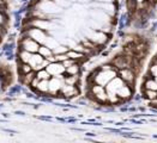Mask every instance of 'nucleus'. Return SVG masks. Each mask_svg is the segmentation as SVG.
Returning a JSON list of instances; mask_svg holds the SVG:
<instances>
[{"mask_svg":"<svg viewBox=\"0 0 157 143\" xmlns=\"http://www.w3.org/2000/svg\"><path fill=\"white\" fill-rule=\"evenodd\" d=\"M90 92H91L92 98L97 103H108V93H107V90H105V86L92 84Z\"/></svg>","mask_w":157,"mask_h":143,"instance_id":"7ed1b4c3","label":"nucleus"},{"mask_svg":"<svg viewBox=\"0 0 157 143\" xmlns=\"http://www.w3.org/2000/svg\"><path fill=\"white\" fill-rule=\"evenodd\" d=\"M31 55H33L31 52L21 49V52H19V54H18V60H19L21 62H29L30 59H31Z\"/></svg>","mask_w":157,"mask_h":143,"instance_id":"aec40b11","label":"nucleus"},{"mask_svg":"<svg viewBox=\"0 0 157 143\" xmlns=\"http://www.w3.org/2000/svg\"><path fill=\"white\" fill-rule=\"evenodd\" d=\"M21 49L26 50V52H31V54H34V52H39L40 43L37 42V41H35L34 38L26 36V37H24V38L21 41Z\"/></svg>","mask_w":157,"mask_h":143,"instance_id":"20e7f679","label":"nucleus"},{"mask_svg":"<svg viewBox=\"0 0 157 143\" xmlns=\"http://www.w3.org/2000/svg\"><path fill=\"white\" fill-rule=\"evenodd\" d=\"M31 70H34V69H33V67H31V65L29 62H21L19 61V67H18L19 75H24V74L31 72Z\"/></svg>","mask_w":157,"mask_h":143,"instance_id":"2eb2a0df","label":"nucleus"},{"mask_svg":"<svg viewBox=\"0 0 157 143\" xmlns=\"http://www.w3.org/2000/svg\"><path fill=\"white\" fill-rule=\"evenodd\" d=\"M79 90L77 85H70V84H64V86L60 90V94H63L66 98H71L75 95H78Z\"/></svg>","mask_w":157,"mask_h":143,"instance_id":"9d476101","label":"nucleus"},{"mask_svg":"<svg viewBox=\"0 0 157 143\" xmlns=\"http://www.w3.org/2000/svg\"><path fill=\"white\" fill-rule=\"evenodd\" d=\"M144 95L151 102L154 99H157V91H154V90H146L144 88Z\"/></svg>","mask_w":157,"mask_h":143,"instance_id":"5701e85b","label":"nucleus"},{"mask_svg":"<svg viewBox=\"0 0 157 143\" xmlns=\"http://www.w3.org/2000/svg\"><path fill=\"white\" fill-rule=\"evenodd\" d=\"M35 91L40 93H49V80H40Z\"/></svg>","mask_w":157,"mask_h":143,"instance_id":"4468645a","label":"nucleus"},{"mask_svg":"<svg viewBox=\"0 0 157 143\" xmlns=\"http://www.w3.org/2000/svg\"><path fill=\"white\" fill-rule=\"evenodd\" d=\"M6 23V17H5V14L2 12H0V26L2 25V24H5Z\"/></svg>","mask_w":157,"mask_h":143,"instance_id":"a878e982","label":"nucleus"},{"mask_svg":"<svg viewBox=\"0 0 157 143\" xmlns=\"http://www.w3.org/2000/svg\"><path fill=\"white\" fill-rule=\"evenodd\" d=\"M97 1H112V0H97Z\"/></svg>","mask_w":157,"mask_h":143,"instance_id":"bb28decb","label":"nucleus"},{"mask_svg":"<svg viewBox=\"0 0 157 143\" xmlns=\"http://www.w3.org/2000/svg\"><path fill=\"white\" fill-rule=\"evenodd\" d=\"M67 59H68L67 52H64V54H55V55H54V60H55L56 62H64Z\"/></svg>","mask_w":157,"mask_h":143,"instance_id":"b1692460","label":"nucleus"},{"mask_svg":"<svg viewBox=\"0 0 157 143\" xmlns=\"http://www.w3.org/2000/svg\"><path fill=\"white\" fill-rule=\"evenodd\" d=\"M37 78L40 80H49V79L52 78V75L49 74V72L46 68H43V69L37 70Z\"/></svg>","mask_w":157,"mask_h":143,"instance_id":"412c9836","label":"nucleus"},{"mask_svg":"<svg viewBox=\"0 0 157 143\" xmlns=\"http://www.w3.org/2000/svg\"><path fill=\"white\" fill-rule=\"evenodd\" d=\"M155 79H156V81H157V78H155Z\"/></svg>","mask_w":157,"mask_h":143,"instance_id":"cd10ccee","label":"nucleus"},{"mask_svg":"<svg viewBox=\"0 0 157 143\" xmlns=\"http://www.w3.org/2000/svg\"><path fill=\"white\" fill-rule=\"evenodd\" d=\"M79 70H80L79 62H76V63H73L72 66L66 68V74L67 75H77V74H79Z\"/></svg>","mask_w":157,"mask_h":143,"instance_id":"6ab92c4d","label":"nucleus"},{"mask_svg":"<svg viewBox=\"0 0 157 143\" xmlns=\"http://www.w3.org/2000/svg\"><path fill=\"white\" fill-rule=\"evenodd\" d=\"M67 55H68L70 59H72V60H75V61H77V62L83 61L84 57H85L83 52H77V50H68V52H67Z\"/></svg>","mask_w":157,"mask_h":143,"instance_id":"dca6fc26","label":"nucleus"},{"mask_svg":"<svg viewBox=\"0 0 157 143\" xmlns=\"http://www.w3.org/2000/svg\"><path fill=\"white\" fill-rule=\"evenodd\" d=\"M40 10L43 11L44 13L49 14V13H55L60 11V7L58 6V4L54 1H51V0H42L40 2Z\"/></svg>","mask_w":157,"mask_h":143,"instance_id":"6e6552de","label":"nucleus"},{"mask_svg":"<svg viewBox=\"0 0 157 143\" xmlns=\"http://www.w3.org/2000/svg\"><path fill=\"white\" fill-rule=\"evenodd\" d=\"M65 84H70V85H77L79 81V77L77 75H67L65 77Z\"/></svg>","mask_w":157,"mask_h":143,"instance_id":"4be33fe9","label":"nucleus"},{"mask_svg":"<svg viewBox=\"0 0 157 143\" xmlns=\"http://www.w3.org/2000/svg\"><path fill=\"white\" fill-rule=\"evenodd\" d=\"M39 52L44 57V59H49V57H52L53 56V49L52 48H49L48 45H40V49H39Z\"/></svg>","mask_w":157,"mask_h":143,"instance_id":"f3484780","label":"nucleus"},{"mask_svg":"<svg viewBox=\"0 0 157 143\" xmlns=\"http://www.w3.org/2000/svg\"><path fill=\"white\" fill-rule=\"evenodd\" d=\"M36 77H37V72H36V70H31V72L26 73L24 75H21V81H22L23 85L30 86L31 82L34 81V79L36 78Z\"/></svg>","mask_w":157,"mask_h":143,"instance_id":"f8f14e48","label":"nucleus"},{"mask_svg":"<svg viewBox=\"0 0 157 143\" xmlns=\"http://www.w3.org/2000/svg\"><path fill=\"white\" fill-rule=\"evenodd\" d=\"M26 36L34 38L35 41H37L40 44H41V43H46V41L48 38L47 35H46V32H44V30H42V29H40V27H36V26L28 29Z\"/></svg>","mask_w":157,"mask_h":143,"instance_id":"39448f33","label":"nucleus"},{"mask_svg":"<svg viewBox=\"0 0 157 143\" xmlns=\"http://www.w3.org/2000/svg\"><path fill=\"white\" fill-rule=\"evenodd\" d=\"M119 77L122 79L127 85H132L136 80V73L133 68H124L119 70Z\"/></svg>","mask_w":157,"mask_h":143,"instance_id":"1a4fd4ad","label":"nucleus"},{"mask_svg":"<svg viewBox=\"0 0 157 143\" xmlns=\"http://www.w3.org/2000/svg\"><path fill=\"white\" fill-rule=\"evenodd\" d=\"M144 88L146 90H154V91H157V81L155 78L150 77L149 79H146L144 82Z\"/></svg>","mask_w":157,"mask_h":143,"instance_id":"a211bd4d","label":"nucleus"},{"mask_svg":"<svg viewBox=\"0 0 157 143\" xmlns=\"http://www.w3.org/2000/svg\"><path fill=\"white\" fill-rule=\"evenodd\" d=\"M149 73L152 78H157V63H152L149 68Z\"/></svg>","mask_w":157,"mask_h":143,"instance_id":"393cba45","label":"nucleus"},{"mask_svg":"<svg viewBox=\"0 0 157 143\" xmlns=\"http://www.w3.org/2000/svg\"><path fill=\"white\" fill-rule=\"evenodd\" d=\"M117 95L119 97L120 100H127L130 99L132 95V90H131V86H128L127 84H125L124 86H121L120 88L117 92Z\"/></svg>","mask_w":157,"mask_h":143,"instance_id":"9b49d317","label":"nucleus"},{"mask_svg":"<svg viewBox=\"0 0 157 143\" xmlns=\"http://www.w3.org/2000/svg\"><path fill=\"white\" fill-rule=\"evenodd\" d=\"M46 69L49 72L52 77H60V75H64V73H66V68L63 65V62H56V61L51 62L46 67Z\"/></svg>","mask_w":157,"mask_h":143,"instance_id":"0eeeda50","label":"nucleus"},{"mask_svg":"<svg viewBox=\"0 0 157 143\" xmlns=\"http://www.w3.org/2000/svg\"><path fill=\"white\" fill-rule=\"evenodd\" d=\"M134 56L128 55V54H125V55H118L113 59L112 61V65L114 66L115 69H124V68H133L134 66Z\"/></svg>","mask_w":157,"mask_h":143,"instance_id":"f03ea898","label":"nucleus"},{"mask_svg":"<svg viewBox=\"0 0 157 143\" xmlns=\"http://www.w3.org/2000/svg\"><path fill=\"white\" fill-rule=\"evenodd\" d=\"M89 39L92 41L95 44H103V43L107 42V35L103 34V32L97 31V32H94Z\"/></svg>","mask_w":157,"mask_h":143,"instance_id":"ddd939ff","label":"nucleus"},{"mask_svg":"<svg viewBox=\"0 0 157 143\" xmlns=\"http://www.w3.org/2000/svg\"><path fill=\"white\" fill-rule=\"evenodd\" d=\"M118 72L115 68H110V69H98L96 70L91 75V81L94 84L101 85V86H105L109 81H112L115 77H118Z\"/></svg>","mask_w":157,"mask_h":143,"instance_id":"f257e3e1","label":"nucleus"},{"mask_svg":"<svg viewBox=\"0 0 157 143\" xmlns=\"http://www.w3.org/2000/svg\"><path fill=\"white\" fill-rule=\"evenodd\" d=\"M65 75H60V77H52L49 79V93L56 94L60 93L61 87L65 84Z\"/></svg>","mask_w":157,"mask_h":143,"instance_id":"423d86ee","label":"nucleus"}]
</instances>
